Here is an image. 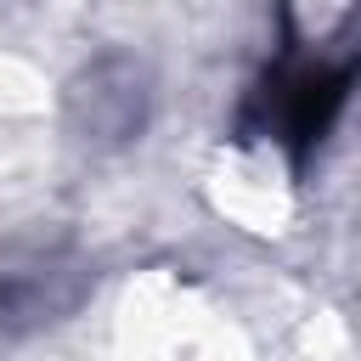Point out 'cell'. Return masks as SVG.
<instances>
[{"mask_svg": "<svg viewBox=\"0 0 361 361\" xmlns=\"http://www.w3.org/2000/svg\"><path fill=\"white\" fill-rule=\"evenodd\" d=\"M361 79V62H327V56H282L259 73L237 113V141H276L293 169L327 141L333 118L350 102V85Z\"/></svg>", "mask_w": 361, "mask_h": 361, "instance_id": "1", "label": "cell"}, {"mask_svg": "<svg viewBox=\"0 0 361 361\" xmlns=\"http://www.w3.org/2000/svg\"><path fill=\"white\" fill-rule=\"evenodd\" d=\"M147 113H152V73L124 51L85 62L68 85V124L90 147H124L130 135H141Z\"/></svg>", "mask_w": 361, "mask_h": 361, "instance_id": "2", "label": "cell"}, {"mask_svg": "<svg viewBox=\"0 0 361 361\" xmlns=\"http://www.w3.org/2000/svg\"><path fill=\"white\" fill-rule=\"evenodd\" d=\"M85 293H90L85 259H73L68 248H39L0 271V322L11 333H28L45 322H62Z\"/></svg>", "mask_w": 361, "mask_h": 361, "instance_id": "3", "label": "cell"}]
</instances>
